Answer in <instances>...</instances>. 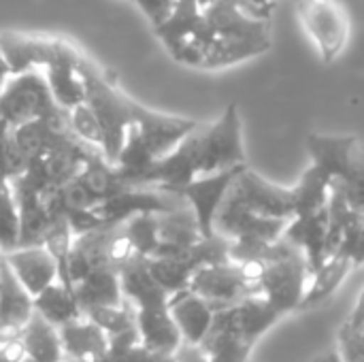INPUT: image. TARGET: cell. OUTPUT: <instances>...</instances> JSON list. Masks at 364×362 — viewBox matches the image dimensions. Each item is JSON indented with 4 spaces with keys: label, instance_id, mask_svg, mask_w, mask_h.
<instances>
[{
    "label": "cell",
    "instance_id": "obj_1",
    "mask_svg": "<svg viewBox=\"0 0 364 362\" xmlns=\"http://www.w3.org/2000/svg\"><path fill=\"white\" fill-rule=\"evenodd\" d=\"M168 55L190 68L222 70L267 53L273 45L271 19L258 17L241 0H179L171 17L154 28Z\"/></svg>",
    "mask_w": 364,
    "mask_h": 362
},
{
    "label": "cell",
    "instance_id": "obj_2",
    "mask_svg": "<svg viewBox=\"0 0 364 362\" xmlns=\"http://www.w3.org/2000/svg\"><path fill=\"white\" fill-rule=\"evenodd\" d=\"M241 267L252 280L258 297H262L282 318L299 312L311 280L309 265L299 247L282 237L269 245L258 260Z\"/></svg>",
    "mask_w": 364,
    "mask_h": 362
},
{
    "label": "cell",
    "instance_id": "obj_3",
    "mask_svg": "<svg viewBox=\"0 0 364 362\" xmlns=\"http://www.w3.org/2000/svg\"><path fill=\"white\" fill-rule=\"evenodd\" d=\"M198 124L196 119L160 113L136 102L124 149L115 162L124 181L128 183L130 177L171 154Z\"/></svg>",
    "mask_w": 364,
    "mask_h": 362
},
{
    "label": "cell",
    "instance_id": "obj_4",
    "mask_svg": "<svg viewBox=\"0 0 364 362\" xmlns=\"http://www.w3.org/2000/svg\"><path fill=\"white\" fill-rule=\"evenodd\" d=\"M79 73L85 85V105L96 115L102 132V156L115 164L124 149L136 100L126 96L115 79L85 53L79 60Z\"/></svg>",
    "mask_w": 364,
    "mask_h": 362
},
{
    "label": "cell",
    "instance_id": "obj_5",
    "mask_svg": "<svg viewBox=\"0 0 364 362\" xmlns=\"http://www.w3.org/2000/svg\"><path fill=\"white\" fill-rule=\"evenodd\" d=\"M68 111L58 107L53 100L43 70L11 75L0 92V119H4L11 128L62 117Z\"/></svg>",
    "mask_w": 364,
    "mask_h": 362
},
{
    "label": "cell",
    "instance_id": "obj_6",
    "mask_svg": "<svg viewBox=\"0 0 364 362\" xmlns=\"http://www.w3.org/2000/svg\"><path fill=\"white\" fill-rule=\"evenodd\" d=\"M299 21L322 62H335L352 36V19L343 0H299Z\"/></svg>",
    "mask_w": 364,
    "mask_h": 362
},
{
    "label": "cell",
    "instance_id": "obj_7",
    "mask_svg": "<svg viewBox=\"0 0 364 362\" xmlns=\"http://www.w3.org/2000/svg\"><path fill=\"white\" fill-rule=\"evenodd\" d=\"M243 126L237 105H228L226 111L211 124L200 122V177L245 166Z\"/></svg>",
    "mask_w": 364,
    "mask_h": 362
},
{
    "label": "cell",
    "instance_id": "obj_8",
    "mask_svg": "<svg viewBox=\"0 0 364 362\" xmlns=\"http://www.w3.org/2000/svg\"><path fill=\"white\" fill-rule=\"evenodd\" d=\"M228 260H230L228 258V241L215 235L213 239H205L179 256L147 260V269H149L151 277L160 284V288L168 297H173L181 290H188L194 273L200 267L220 265V262H228Z\"/></svg>",
    "mask_w": 364,
    "mask_h": 362
},
{
    "label": "cell",
    "instance_id": "obj_9",
    "mask_svg": "<svg viewBox=\"0 0 364 362\" xmlns=\"http://www.w3.org/2000/svg\"><path fill=\"white\" fill-rule=\"evenodd\" d=\"M226 201L243 207L245 211H252L262 218L273 220H286L292 222L294 218V198L292 188L277 186L258 173H254L250 166H245L237 179L232 181Z\"/></svg>",
    "mask_w": 364,
    "mask_h": 362
},
{
    "label": "cell",
    "instance_id": "obj_10",
    "mask_svg": "<svg viewBox=\"0 0 364 362\" xmlns=\"http://www.w3.org/2000/svg\"><path fill=\"white\" fill-rule=\"evenodd\" d=\"M188 290L207 301L215 312L237 305L247 297H258L243 267L232 260L200 267L194 273Z\"/></svg>",
    "mask_w": 364,
    "mask_h": 362
},
{
    "label": "cell",
    "instance_id": "obj_11",
    "mask_svg": "<svg viewBox=\"0 0 364 362\" xmlns=\"http://www.w3.org/2000/svg\"><path fill=\"white\" fill-rule=\"evenodd\" d=\"M245 166H237V169L222 171V173L207 175V177H196L194 181H190V183H186V186L171 192V194H177L179 198H183V203L194 211L198 228H200L205 239L215 237V230H213L215 215H218L222 203L226 201L232 181L237 179V175Z\"/></svg>",
    "mask_w": 364,
    "mask_h": 362
},
{
    "label": "cell",
    "instance_id": "obj_12",
    "mask_svg": "<svg viewBox=\"0 0 364 362\" xmlns=\"http://www.w3.org/2000/svg\"><path fill=\"white\" fill-rule=\"evenodd\" d=\"M183 205H186L183 198L158 188H128L122 194L100 203L94 213L102 222V226H117L134 215H143V213L162 215Z\"/></svg>",
    "mask_w": 364,
    "mask_h": 362
},
{
    "label": "cell",
    "instance_id": "obj_13",
    "mask_svg": "<svg viewBox=\"0 0 364 362\" xmlns=\"http://www.w3.org/2000/svg\"><path fill=\"white\" fill-rule=\"evenodd\" d=\"M83 51L66 38H55L53 55L43 68L53 100L64 111L85 102V85L79 73V60Z\"/></svg>",
    "mask_w": 364,
    "mask_h": 362
},
{
    "label": "cell",
    "instance_id": "obj_14",
    "mask_svg": "<svg viewBox=\"0 0 364 362\" xmlns=\"http://www.w3.org/2000/svg\"><path fill=\"white\" fill-rule=\"evenodd\" d=\"M15 203H17V215H19V243L17 247H32V245H43V239L51 224L60 218H53L47 207L43 205L41 190L32 186L28 179L17 177L11 181Z\"/></svg>",
    "mask_w": 364,
    "mask_h": 362
},
{
    "label": "cell",
    "instance_id": "obj_15",
    "mask_svg": "<svg viewBox=\"0 0 364 362\" xmlns=\"http://www.w3.org/2000/svg\"><path fill=\"white\" fill-rule=\"evenodd\" d=\"M113 226H102L90 233H83L75 237L73 247L68 252L66 260V273L62 284L73 288L87 275L100 271V269H111L109 267V239H111ZM113 271V269H111Z\"/></svg>",
    "mask_w": 364,
    "mask_h": 362
},
{
    "label": "cell",
    "instance_id": "obj_16",
    "mask_svg": "<svg viewBox=\"0 0 364 362\" xmlns=\"http://www.w3.org/2000/svg\"><path fill=\"white\" fill-rule=\"evenodd\" d=\"M55 36L0 32V53L11 75H23L30 70H43L53 55Z\"/></svg>",
    "mask_w": 364,
    "mask_h": 362
},
{
    "label": "cell",
    "instance_id": "obj_17",
    "mask_svg": "<svg viewBox=\"0 0 364 362\" xmlns=\"http://www.w3.org/2000/svg\"><path fill=\"white\" fill-rule=\"evenodd\" d=\"M11 271L23 286V290L34 299L41 292H45L51 284L60 280V267L55 258L43 247V245H32V247H17L9 254H4Z\"/></svg>",
    "mask_w": 364,
    "mask_h": 362
},
{
    "label": "cell",
    "instance_id": "obj_18",
    "mask_svg": "<svg viewBox=\"0 0 364 362\" xmlns=\"http://www.w3.org/2000/svg\"><path fill=\"white\" fill-rule=\"evenodd\" d=\"M200 348L209 356V362H250L256 341L237 329L226 309H220L215 312L213 324Z\"/></svg>",
    "mask_w": 364,
    "mask_h": 362
},
{
    "label": "cell",
    "instance_id": "obj_19",
    "mask_svg": "<svg viewBox=\"0 0 364 362\" xmlns=\"http://www.w3.org/2000/svg\"><path fill=\"white\" fill-rule=\"evenodd\" d=\"M156 220H158V250H156L154 258L179 256V254L192 250L194 245H198L200 241H205V237L198 228L196 215L188 205H183L171 213L156 215Z\"/></svg>",
    "mask_w": 364,
    "mask_h": 362
},
{
    "label": "cell",
    "instance_id": "obj_20",
    "mask_svg": "<svg viewBox=\"0 0 364 362\" xmlns=\"http://www.w3.org/2000/svg\"><path fill=\"white\" fill-rule=\"evenodd\" d=\"M168 312L175 326L179 329L181 341L190 346L203 344L215 316V309L190 290H181L168 297Z\"/></svg>",
    "mask_w": 364,
    "mask_h": 362
},
{
    "label": "cell",
    "instance_id": "obj_21",
    "mask_svg": "<svg viewBox=\"0 0 364 362\" xmlns=\"http://www.w3.org/2000/svg\"><path fill=\"white\" fill-rule=\"evenodd\" d=\"M136 312V331L141 346L149 352L156 354H175L179 350L181 335L179 329L175 326L168 303L166 305H151V307H141Z\"/></svg>",
    "mask_w": 364,
    "mask_h": 362
},
{
    "label": "cell",
    "instance_id": "obj_22",
    "mask_svg": "<svg viewBox=\"0 0 364 362\" xmlns=\"http://www.w3.org/2000/svg\"><path fill=\"white\" fill-rule=\"evenodd\" d=\"M66 358L77 362H105L109 356V337L85 316L60 329Z\"/></svg>",
    "mask_w": 364,
    "mask_h": 362
},
{
    "label": "cell",
    "instance_id": "obj_23",
    "mask_svg": "<svg viewBox=\"0 0 364 362\" xmlns=\"http://www.w3.org/2000/svg\"><path fill=\"white\" fill-rule=\"evenodd\" d=\"M34 314V301L0 254V331L19 333Z\"/></svg>",
    "mask_w": 364,
    "mask_h": 362
},
{
    "label": "cell",
    "instance_id": "obj_24",
    "mask_svg": "<svg viewBox=\"0 0 364 362\" xmlns=\"http://www.w3.org/2000/svg\"><path fill=\"white\" fill-rule=\"evenodd\" d=\"M119 286L122 294L128 303H132L134 309L151 307V305H166L168 294L160 288V284L151 277L147 269L145 258L132 260L122 273H119Z\"/></svg>",
    "mask_w": 364,
    "mask_h": 362
},
{
    "label": "cell",
    "instance_id": "obj_25",
    "mask_svg": "<svg viewBox=\"0 0 364 362\" xmlns=\"http://www.w3.org/2000/svg\"><path fill=\"white\" fill-rule=\"evenodd\" d=\"M73 292L83 314L96 307H111V305H119L126 301L122 294L119 275L111 269H100L87 275L85 280L73 286Z\"/></svg>",
    "mask_w": 364,
    "mask_h": 362
},
{
    "label": "cell",
    "instance_id": "obj_26",
    "mask_svg": "<svg viewBox=\"0 0 364 362\" xmlns=\"http://www.w3.org/2000/svg\"><path fill=\"white\" fill-rule=\"evenodd\" d=\"M30 362H62L64 350L60 329L49 324L41 314H32L28 324L19 331Z\"/></svg>",
    "mask_w": 364,
    "mask_h": 362
},
{
    "label": "cell",
    "instance_id": "obj_27",
    "mask_svg": "<svg viewBox=\"0 0 364 362\" xmlns=\"http://www.w3.org/2000/svg\"><path fill=\"white\" fill-rule=\"evenodd\" d=\"M32 301H34V312L41 314L55 329H62V326L83 318V312L77 303L73 288H68L60 280L55 284H51L45 292L34 297Z\"/></svg>",
    "mask_w": 364,
    "mask_h": 362
},
{
    "label": "cell",
    "instance_id": "obj_28",
    "mask_svg": "<svg viewBox=\"0 0 364 362\" xmlns=\"http://www.w3.org/2000/svg\"><path fill=\"white\" fill-rule=\"evenodd\" d=\"M352 262L346 260V258H331L326 260L309 280V286H307V292H305V299L299 307V312H309L318 305H322L324 301H328L339 288L341 284L346 282V277L350 275L352 271Z\"/></svg>",
    "mask_w": 364,
    "mask_h": 362
},
{
    "label": "cell",
    "instance_id": "obj_29",
    "mask_svg": "<svg viewBox=\"0 0 364 362\" xmlns=\"http://www.w3.org/2000/svg\"><path fill=\"white\" fill-rule=\"evenodd\" d=\"M79 179L85 183V188L100 201H109L117 194H122L124 190H128L130 186L124 181L119 169L111 162H107V158L102 156V151H96L90 156V160L85 162Z\"/></svg>",
    "mask_w": 364,
    "mask_h": 362
},
{
    "label": "cell",
    "instance_id": "obj_30",
    "mask_svg": "<svg viewBox=\"0 0 364 362\" xmlns=\"http://www.w3.org/2000/svg\"><path fill=\"white\" fill-rule=\"evenodd\" d=\"M83 316L92 320L96 326H100L107 337H115V335L136 329V312L132 303L128 301L119 305H111V307H96V309L85 312Z\"/></svg>",
    "mask_w": 364,
    "mask_h": 362
},
{
    "label": "cell",
    "instance_id": "obj_31",
    "mask_svg": "<svg viewBox=\"0 0 364 362\" xmlns=\"http://www.w3.org/2000/svg\"><path fill=\"white\" fill-rule=\"evenodd\" d=\"M333 188H337L343 198L348 201V205L363 213L364 215V143L360 141L356 154L352 156L348 169L339 175V179L333 183Z\"/></svg>",
    "mask_w": 364,
    "mask_h": 362
},
{
    "label": "cell",
    "instance_id": "obj_32",
    "mask_svg": "<svg viewBox=\"0 0 364 362\" xmlns=\"http://www.w3.org/2000/svg\"><path fill=\"white\" fill-rule=\"evenodd\" d=\"M19 243V215L11 183H0V252L9 254Z\"/></svg>",
    "mask_w": 364,
    "mask_h": 362
},
{
    "label": "cell",
    "instance_id": "obj_33",
    "mask_svg": "<svg viewBox=\"0 0 364 362\" xmlns=\"http://www.w3.org/2000/svg\"><path fill=\"white\" fill-rule=\"evenodd\" d=\"M28 169L26 158L21 156L13 128L0 119V183H11L17 177H21Z\"/></svg>",
    "mask_w": 364,
    "mask_h": 362
},
{
    "label": "cell",
    "instance_id": "obj_34",
    "mask_svg": "<svg viewBox=\"0 0 364 362\" xmlns=\"http://www.w3.org/2000/svg\"><path fill=\"white\" fill-rule=\"evenodd\" d=\"M126 233L136 250V254L145 260H151L158 250V220L151 213L134 215L124 222Z\"/></svg>",
    "mask_w": 364,
    "mask_h": 362
},
{
    "label": "cell",
    "instance_id": "obj_35",
    "mask_svg": "<svg viewBox=\"0 0 364 362\" xmlns=\"http://www.w3.org/2000/svg\"><path fill=\"white\" fill-rule=\"evenodd\" d=\"M68 124H70V130L73 134L92 145V147H102V132H100V126H98V119L96 115L92 113V109L83 102V105H77L75 109L68 111ZM102 151V149H100Z\"/></svg>",
    "mask_w": 364,
    "mask_h": 362
},
{
    "label": "cell",
    "instance_id": "obj_36",
    "mask_svg": "<svg viewBox=\"0 0 364 362\" xmlns=\"http://www.w3.org/2000/svg\"><path fill=\"white\" fill-rule=\"evenodd\" d=\"M60 198H62V207H64V215L66 213H90L96 211L100 201L85 188V183L75 177L68 183H64L60 188Z\"/></svg>",
    "mask_w": 364,
    "mask_h": 362
},
{
    "label": "cell",
    "instance_id": "obj_37",
    "mask_svg": "<svg viewBox=\"0 0 364 362\" xmlns=\"http://www.w3.org/2000/svg\"><path fill=\"white\" fill-rule=\"evenodd\" d=\"M141 258L126 233V226L124 224H117L113 226L111 230V239H109V267L119 275L132 260Z\"/></svg>",
    "mask_w": 364,
    "mask_h": 362
},
{
    "label": "cell",
    "instance_id": "obj_38",
    "mask_svg": "<svg viewBox=\"0 0 364 362\" xmlns=\"http://www.w3.org/2000/svg\"><path fill=\"white\" fill-rule=\"evenodd\" d=\"M335 350L343 362H364V333L343 322L337 333Z\"/></svg>",
    "mask_w": 364,
    "mask_h": 362
},
{
    "label": "cell",
    "instance_id": "obj_39",
    "mask_svg": "<svg viewBox=\"0 0 364 362\" xmlns=\"http://www.w3.org/2000/svg\"><path fill=\"white\" fill-rule=\"evenodd\" d=\"M132 2L141 9V13L145 15V19L154 30L171 17L179 0H132Z\"/></svg>",
    "mask_w": 364,
    "mask_h": 362
},
{
    "label": "cell",
    "instance_id": "obj_40",
    "mask_svg": "<svg viewBox=\"0 0 364 362\" xmlns=\"http://www.w3.org/2000/svg\"><path fill=\"white\" fill-rule=\"evenodd\" d=\"M0 362H30L21 333L0 331Z\"/></svg>",
    "mask_w": 364,
    "mask_h": 362
},
{
    "label": "cell",
    "instance_id": "obj_41",
    "mask_svg": "<svg viewBox=\"0 0 364 362\" xmlns=\"http://www.w3.org/2000/svg\"><path fill=\"white\" fill-rule=\"evenodd\" d=\"M175 362H209V356L200 346L181 344L179 350L175 352Z\"/></svg>",
    "mask_w": 364,
    "mask_h": 362
},
{
    "label": "cell",
    "instance_id": "obj_42",
    "mask_svg": "<svg viewBox=\"0 0 364 362\" xmlns=\"http://www.w3.org/2000/svg\"><path fill=\"white\" fill-rule=\"evenodd\" d=\"M252 13H256L258 17H264V19H271L273 15V9L277 4V0H241Z\"/></svg>",
    "mask_w": 364,
    "mask_h": 362
},
{
    "label": "cell",
    "instance_id": "obj_43",
    "mask_svg": "<svg viewBox=\"0 0 364 362\" xmlns=\"http://www.w3.org/2000/svg\"><path fill=\"white\" fill-rule=\"evenodd\" d=\"M352 329H364V288L360 290V294H358V299H356V305H354V309H352V314L348 316V320H346Z\"/></svg>",
    "mask_w": 364,
    "mask_h": 362
},
{
    "label": "cell",
    "instance_id": "obj_44",
    "mask_svg": "<svg viewBox=\"0 0 364 362\" xmlns=\"http://www.w3.org/2000/svg\"><path fill=\"white\" fill-rule=\"evenodd\" d=\"M9 77H11V70H9V66H6V62H4V58H2V53H0V92H2V87L6 85Z\"/></svg>",
    "mask_w": 364,
    "mask_h": 362
},
{
    "label": "cell",
    "instance_id": "obj_45",
    "mask_svg": "<svg viewBox=\"0 0 364 362\" xmlns=\"http://www.w3.org/2000/svg\"><path fill=\"white\" fill-rule=\"evenodd\" d=\"M316 362H343V361H341V356L337 354V350L333 348V350H328L326 354H322V356H320Z\"/></svg>",
    "mask_w": 364,
    "mask_h": 362
},
{
    "label": "cell",
    "instance_id": "obj_46",
    "mask_svg": "<svg viewBox=\"0 0 364 362\" xmlns=\"http://www.w3.org/2000/svg\"><path fill=\"white\" fill-rule=\"evenodd\" d=\"M62 362H77V361H73V358H66V356H64V361Z\"/></svg>",
    "mask_w": 364,
    "mask_h": 362
},
{
    "label": "cell",
    "instance_id": "obj_47",
    "mask_svg": "<svg viewBox=\"0 0 364 362\" xmlns=\"http://www.w3.org/2000/svg\"><path fill=\"white\" fill-rule=\"evenodd\" d=\"M0 254H2V252H0Z\"/></svg>",
    "mask_w": 364,
    "mask_h": 362
},
{
    "label": "cell",
    "instance_id": "obj_48",
    "mask_svg": "<svg viewBox=\"0 0 364 362\" xmlns=\"http://www.w3.org/2000/svg\"><path fill=\"white\" fill-rule=\"evenodd\" d=\"M130 2H132V0H130Z\"/></svg>",
    "mask_w": 364,
    "mask_h": 362
}]
</instances>
